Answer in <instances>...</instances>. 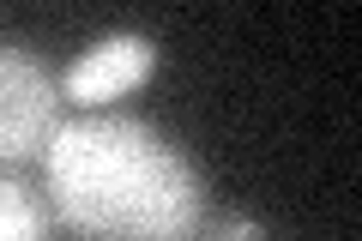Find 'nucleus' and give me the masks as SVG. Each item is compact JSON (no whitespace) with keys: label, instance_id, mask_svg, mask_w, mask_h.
Here are the masks:
<instances>
[{"label":"nucleus","instance_id":"7ed1b4c3","mask_svg":"<svg viewBox=\"0 0 362 241\" xmlns=\"http://www.w3.org/2000/svg\"><path fill=\"white\" fill-rule=\"evenodd\" d=\"M157 73V42L139 37V30H115V37H97L73 66L61 73V97L78 102V109H103V102L127 97L133 85Z\"/></svg>","mask_w":362,"mask_h":241},{"label":"nucleus","instance_id":"f257e3e1","mask_svg":"<svg viewBox=\"0 0 362 241\" xmlns=\"http://www.w3.org/2000/svg\"><path fill=\"white\" fill-rule=\"evenodd\" d=\"M42 175L54 223L78 241H194L206 223V175L139 114L61 121Z\"/></svg>","mask_w":362,"mask_h":241},{"label":"nucleus","instance_id":"39448f33","mask_svg":"<svg viewBox=\"0 0 362 241\" xmlns=\"http://www.w3.org/2000/svg\"><path fill=\"white\" fill-rule=\"evenodd\" d=\"M194 241H266V223L259 217H206Z\"/></svg>","mask_w":362,"mask_h":241},{"label":"nucleus","instance_id":"20e7f679","mask_svg":"<svg viewBox=\"0 0 362 241\" xmlns=\"http://www.w3.org/2000/svg\"><path fill=\"white\" fill-rule=\"evenodd\" d=\"M0 241H54V211L13 175H0Z\"/></svg>","mask_w":362,"mask_h":241},{"label":"nucleus","instance_id":"f03ea898","mask_svg":"<svg viewBox=\"0 0 362 241\" xmlns=\"http://www.w3.org/2000/svg\"><path fill=\"white\" fill-rule=\"evenodd\" d=\"M61 133V78L37 49L0 37V163H37Z\"/></svg>","mask_w":362,"mask_h":241}]
</instances>
